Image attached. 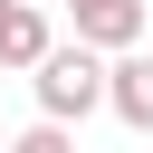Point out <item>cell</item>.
Returning a JSON list of instances; mask_svg holds the SVG:
<instances>
[{
    "instance_id": "7a4b0ae2",
    "label": "cell",
    "mask_w": 153,
    "mask_h": 153,
    "mask_svg": "<svg viewBox=\"0 0 153 153\" xmlns=\"http://www.w3.org/2000/svg\"><path fill=\"white\" fill-rule=\"evenodd\" d=\"M105 115L134 124V134H153V57L143 48H115L105 57Z\"/></svg>"
},
{
    "instance_id": "277c9868",
    "label": "cell",
    "mask_w": 153,
    "mask_h": 153,
    "mask_svg": "<svg viewBox=\"0 0 153 153\" xmlns=\"http://www.w3.org/2000/svg\"><path fill=\"white\" fill-rule=\"evenodd\" d=\"M48 48H57V38H48V10H38V0H10V10H0V67L29 76Z\"/></svg>"
},
{
    "instance_id": "5b68a950",
    "label": "cell",
    "mask_w": 153,
    "mask_h": 153,
    "mask_svg": "<svg viewBox=\"0 0 153 153\" xmlns=\"http://www.w3.org/2000/svg\"><path fill=\"white\" fill-rule=\"evenodd\" d=\"M10 153H76V143H67V124H57V115H38L29 134H10Z\"/></svg>"
},
{
    "instance_id": "3957f363",
    "label": "cell",
    "mask_w": 153,
    "mask_h": 153,
    "mask_svg": "<svg viewBox=\"0 0 153 153\" xmlns=\"http://www.w3.org/2000/svg\"><path fill=\"white\" fill-rule=\"evenodd\" d=\"M67 19H76V38L105 48V57L143 38V0H67Z\"/></svg>"
},
{
    "instance_id": "52a82bcc",
    "label": "cell",
    "mask_w": 153,
    "mask_h": 153,
    "mask_svg": "<svg viewBox=\"0 0 153 153\" xmlns=\"http://www.w3.org/2000/svg\"><path fill=\"white\" fill-rule=\"evenodd\" d=\"M0 10H10V0H0Z\"/></svg>"
},
{
    "instance_id": "6da1fadb",
    "label": "cell",
    "mask_w": 153,
    "mask_h": 153,
    "mask_svg": "<svg viewBox=\"0 0 153 153\" xmlns=\"http://www.w3.org/2000/svg\"><path fill=\"white\" fill-rule=\"evenodd\" d=\"M29 96H38V115H57V124H76V115H96L105 105V48H48L38 67H29Z\"/></svg>"
},
{
    "instance_id": "8992f818",
    "label": "cell",
    "mask_w": 153,
    "mask_h": 153,
    "mask_svg": "<svg viewBox=\"0 0 153 153\" xmlns=\"http://www.w3.org/2000/svg\"><path fill=\"white\" fill-rule=\"evenodd\" d=\"M0 153H10V134H0Z\"/></svg>"
}]
</instances>
